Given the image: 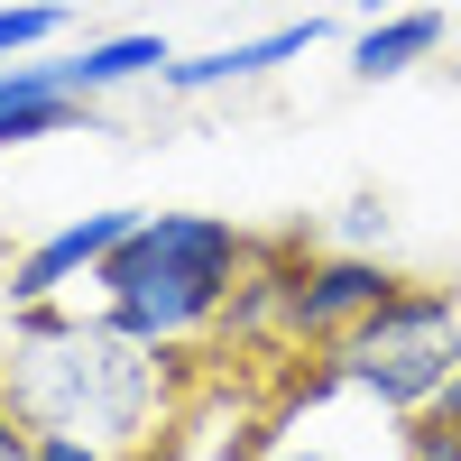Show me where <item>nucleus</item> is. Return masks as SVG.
I'll use <instances>...</instances> for the list:
<instances>
[{
	"instance_id": "obj_3",
	"label": "nucleus",
	"mask_w": 461,
	"mask_h": 461,
	"mask_svg": "<svg viewBox=\"0 0 461 461\" xmlns=\"http://www.w3.org/2000/svg\"><path fill=\"white\" fill-rule=\"evenodd\" d=\"M332 378L351 397H369L378 415H425L443 397V378L461 360V286H425V277H406L378 314H360L351 332L332 341Z\"/></svg>"
},
{
	"instance_id": "obj_8",
	"label": "nucleus",
	"mask_w": 461,
	"mask_h": 461,
	"mask_svg": "<svg viewBox=\"0 0 461 461\" xmlns=\"http://www.w3.org/2000/svg\"><path fill=\"white\" fill-rule=\"evenodd\" d=\"M158 65H176V47L158 28H121V37H84L74 56H56V84L74 102H102V93H121V84H148Z\"/></svg>"
},
{
	"instance_id": "obj_5",
	"label": "nucleus",
	"mask_w": 461,
	"mask_h": 461,
	"mask_svg": "<svg viewBox=\"0 0 461 461\" xmlns=\"http://www.w3.org/2000/svg\"><path fill=\"white\" fill-rule=\"evenodd\" d=\"M130 203L111 212H84V221H56L47 240H28L10 267H0V304H65V286H93V267L130 240Z\"/></svg>"
},
{
	"instance_id": "obj_14",
	"label": "nucleus",
	"mask_w": 461,
	"mask_h": 461,
	"mask_svg": "<svg viewBox=\"0 0 461 461\" xmlns=\"http://www.w3.org/2000/svg\"><path fill=\"white\" fill-rule=\"evenodd\" d=\"M425 415H443V425H461V360H452V378H443V397H434Z\"/></svg>"
},
{
	"instance_id": "obj_4",
	"label": "nucleus",
	"mask_w": 461,
	"mask_h": 461,
	"mask_svg": "<svg viewBox=\"0 0 461 461\" xmlns=\"http://www.w3.org/2000/svg\"><path fill=\"white\" fill-rule=\"evenodd\" d=\"M406 277L369 249H304L286 267V351H332L360 314H378Z\"/></svg>"
},
{
	"instance_id": "obj_7",
	"label": "nucleus",
	"mask_w": 461,
	"mask_h": 461,
	"mask_svg": "<svg viewBox=\"0 0 461 461\" xmlns=\"http://www.w3.org/2000/svg\"><path fill=\"white\" fill-rule=\"evenodd\" d=\"M295 258H304V240H249V267L212 323L221 351H286V267Z\"/></svg>"
},
{
	"instance_id": "obj_12",
	"label": "nucleus",
	"mask_w": 461,
	"mask_h": 461,
	"mask_svg": "<svg viewBox=\"0 0 461 461\" xmlns=\"http://www.w3.org/2000/svg\"><path fill=\"white\" fill-rule=\"evenodd\" d=\"M0 461H37V425H28L10 397H0Z\"/></svg>"
},
{
	"instance_id": "obj_10",
	"label": "nucleus",
	"mask_w": 461,
	"mask_h": 461,
	"mask_svg": "<svg viewBox=\"0 0 461 461\" xmlns=\"http://www.w3.org/2000/svg\"><path fill=\"white\" fill-rule=\"evenodd\" d=\"M65 28H74L65 0H0V65H19V56H37V47H56Z\"/></svg>"
},
{
	"instance_id": "obj_15",
	"label": "nucleus",
	"mask_w": 461,
	"mask_h": 461,
	"mask_svg": "<svg viewBox=\"0 0 461 461\" xmlns=\"http://www.w3.org/2000/svg\"><path fill=\"white\" fill-rule=\"evenodd\" d=\"M378 10H406V0H360V19H378Z\"/></svg>"
},
{
	"instance_id": "obj_2",
	"label": "nucleus",
	"mask_w": 461,
	"mask_h": 461,
	"mask_svg": "<svg viewBox=\"0 0 461 461\" xmlns=\"http://www.w3.org/2000/svg\"><path fill=\"white\" fill-rule=\"evenodd\" d=\"M240 267H249V230L230 212H139L130 240L93 267V314H111L158 351H185L221 323Z\"/></svg>"
},
{
	"instance_id": "obj_13",
	"label": "nucleus",
	"mask_w": 461,
	"mask_h": 461,
	"mask_svg": "<svg viewBox=\"0 0 461 461\" xmlns=\"http://www.w3.org/2000/svg\"><path fill=\"white\" fill-rule=\"evenodd\" d=\"M258 461H341V452H332V443H267Z\"/></svg>"
},
{
	"instance_id": "obj_11",
	"label": "nucleus",
	"mask_w": 461,
	"mask_h": 461,
	"mask_svg": "<svg viewBox=\"0 0 461 461\" xmlns=\"http://www.w3.org/2000/svg\"><path fill=\"white\" fill-rule=\"evenodd\" d=\"M37 461H121V452L93 434H37Z\"/></svg>"
},
{
	"instance_id": "obj_9",
	"label": "nucleus",
	"mask_w": 461,
	"mask_h": 461,
	"mask_svg": "<svg viewBox=\"0 0 461 461\" xmlns=\"http://www.w3.org/2000/svg\"><path fill=\"white\" fill-rule=\"evenodd\" d=\"M443 37H452V19L443 10H378L360 37H351V74L360 84H397V74H415V65H434L443 56Z\"/></svg>"
},
{
	"instance_id": "obj_6",
	"label": "nucleus",
	"mask_w": 461,
	"mask_h": 461,
	"mask_svg": "<svg viewBox=\"0 0 461 461\" xmlns=\"http://www.w3.org/2000/svg\"><path fill=\"white\" fill-rule=\"evenodd\" d=\"M314 47H323V19H277V28H258V37H230V47H203V56L158 65V93L194 102V93H221V84H258V74H277V65L314 56Z\"/></svg>"
},
{
	"instance_id": "obj_1",
	"label": "nucleus",
	"mask_w": 461,
	"mask_h": 461,
	"mask_svg": "<svg viewBox=\"0 0 461 461\" xmlns=\"http://www.w3.org/2000/svg\"><path fill=\"white\" fill-rule=\"evenodd\" d=\"M0 397L37 434H93L121 461L167 443L185 397V351L121 332L111 314H65V304H0Z\"/></svg>"
}]
</instances>
